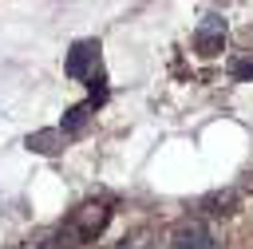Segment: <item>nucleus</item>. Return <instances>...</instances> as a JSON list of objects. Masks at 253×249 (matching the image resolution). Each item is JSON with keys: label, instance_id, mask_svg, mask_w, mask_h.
<instances>
[{"label": "nucleus", "instance_id": "obj_1", "mask_svg": "<svg viewBox=\"0 0 253 249\" xmlns=\"http://www.w3.org/2000/svg\"><path fill=\"white\" fill-rule=\"evenodd\" d=\"M174 249H213V229L206 221L190 217L174 229Z\"/></svg>", "mask_w": 253, "mask_h": 249}, {"label": "nucleus", "instance_id": "obj_2", "mask_svg": "<svg viewBox=\"0 0 253 249\" xmlns=\"http://www.w3.org/2000/svg\"><path fill=\"white\" fill-rule=\"evenodd\" d=\"M95 55H99V43H95V40H79V43L67 51V63H63V71H67L71 79H83V75H87V67L95 63Z\"/></svg>", "mask_w": 253, "mask_h": 249}, {"label": "nucleus", "instance_id": "obj_3", "mask_svg": "<svg viewBox=\"0 0 253 249\" xmlns=\"http://www.w3.org/2000/svg\"><path fill=\"white\" fill-rule=\"evenodd\" d=\"M221 40H225V32H213V28H202V32L194 36V47H198V55H206V59H213V55L221 51Z\"/></svg>", "mask_w": 253, "mask_h": 249}, {"label": "nucleus", "instance_id": "obj_4", "mask_svg": "<svg viewBox=\"0 0 253 249\" xmlns=\"http://www.w3.org/2000/svg\"><path fill=\"white\" fill-rule=\"evenodd\" d=\"M28 150H36V154H55V150H59V130H36V134H28Z\"/></svg>", "mask_w": 253, "mask_h": 249}, {"label": "nucleus", "instance_id": "obj_5", "mask_svg": "<svg viewBox=\"0 0 253 249\" xmlns=\"http://www.w3.org/2000/svg\"><path fill=\"white\" fill-rule=\"evenodd\" d=\"M87 111H91V103H79V107H71V111L63 115V130H83V123H87Z\"/></svg>", "mask_w": 253, "mask_h": 249}, {"label": "nucleus", "instance_id": "obj_6", "mask_svg": "<svg viewBox=\"0 0 253 249\" xmlns=\"http://www.w3.org/2000/svg\"><path fill=\"white\" fill-rule=\"evenodd\" d=\"M229 71H233V79H253V63L249 59H233Z\"/></svg>", "mask_w": 253, "mask_h": 249}, {"label": "nucleus", "instance_id": "obj_7", "mask_svg": "<svg viewBox=\"0 0 253 249\" xmlns=\"http://www.w3.org/2000/svg\"><path fill=\"white\" fill-rule=\"evenodd\" d=\"M119 249H142V241H134V245H119Z\"/></svg>", "mask_w": 253, "mask_h": 249}]
</instances>
